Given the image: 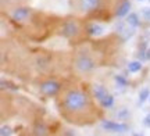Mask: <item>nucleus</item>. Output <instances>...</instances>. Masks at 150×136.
Wrapping results in <instances>:
<instances>
[{
    "instance_id": "1",
    "label": "nucleus",
    "mask_w": 150,
    "mask_h": 136,
    "mask_svg": "<svg viewBox=\"0 0 150 136\" xmlns=\"http://www.w3.org/2000/svg\"><path fill=\"white\" fill-rule=\"evenodd\" d=\"M63 113L68 118L85 115L92 110L91 97L82 90L70 89L63 96Z\"/></svg>"
},
{
    "instance_id": "2",
    "label": "nucleus",
    "mask_w": 150,
    "mask_h": 136,
    "mask_svg": "<svg viewBox=\"0 0 150 136\" xmlns=\"http://www.w3.org/2000/svg\"><path fill=\"white\" fill-rule=\"evenodd\" d=\"M95 67H96V63L88 53H79L75 57L74 68L79 74H89L91 71L95 70Z\"/></svg>"
},
{
    "instance_id": "3",
    "label": "nucleus",
    "mask_w": 150,
    "mask_h": 136,
    "mask_svg": "<svg viewBox=\"0 0 150 136\" xmlns=\"http://www.w3.org/2000/svg\"><path fill=\"white\" fill-rule=\"evenodd\" d=\"M81 24L78 20H75V18H68V20H65L64 24H63V27H61V35L67 39H75L79 36L81 33Z\"/></svg>"
},
{
    "instance_id": "4",
    "label": "nucleus",
    "mask_w": 150,
    "mask_h": 136,
    "mask_svg": "<svg viewBox=\"0 0 150 136\" xmlns=\"http://www.w3.org/2000/svg\"><path fill=\"white\" fill-rule=\"evenodd\" d=\"M60 89H61V85L53 79H49V81H45L40 83V93L45 96H49V97L56 96L60 92Z\"/></svg>"
},
{
    "instance_id": "5",
    "label": "nucleus",
    "mask_w": 150,
    "mask_h": 136,
    "mask_svg": "<svg viewBox=\"0 0 150 136\" xmlns=\"http://www.w3.org/2000/svg\"><path fill=\"white\" fill-rule=\"evenodd\" d=\"M102 128L104 131L114 132V133H124L129 129V126L127 124H117L112 121H102Z\"/></svg>"
},
{
    "instance_id": "6",
    "label": "nucleus",
    "mask_w": 150,
    "mask_h": 136,
    "mask_svg": "<svg viewBox=\"0 0 150 136\" xmlns=\"http://www.w3.org/2000/svg\"><path fill=\"white\" fill-rule=\"evenodd\" d=\"M31 14H32V10L29 7H16L14 10L11 11V17L17 22H24L29 20Z\"/></svg>"
},
{
    "instance_id": "7",
    "label": "nucleus",
    "mask_w": 150,
    "mask_h": 136,
    "mask_svg": "<svg viewBox=\"0 0 150 136\" xmlns=\"http://www.w3.org/2000/svg\"><path fill=\"white\" fill-rule=\"evenodd\" d=\"M102 4V0H78V7L83 13H91L97 10Z\"/></svg>"
},
{
    "instance_id": "8",
    "label": "nucleus",
    "mask_w": 150,
    "mask_h": 136,
    "mask_svg": "<svg viewBox=\"0 0 150 136\" xmlns=\"http://www.w3.org/2000/svg\"><path fill=\"white\" fill-rule=\"evenodd\" d=\"M129 8H131V1H129V0H122V1L117 6L115 16L117 17H125L129 13Z\"/></svg>"
},
{
    "instance_id": "9",
    "label": "nucleus",
    "mask_w": 150,
    "mask_h": 136,
    "mask_svg": "<svg viewBox=\"0 0 150 136\" xmlns=\"http://www.w3.org/2000/svg\"><path fill=\"white\" fill-rule=\"evenodd\" d=\"M93 94H95V97H96L99 101H102L103 99L108 94V92L104 86H102V85H96V86L93 87Z\"/></svg>"
},
{
    "instance_id": "10",
    "label": "nucleus",
    "mask_w": 150,
    "mask_h": 136,
    "mask_svg": "<svg viewBox=\"0 0 150 136\" xmlns=\"http://www.w3.org/2000/svg\"><path fill=\"white\" fill-rule=\"evenodd\" d=\"M103 31H104V28L102 25H97V24H92L88 27V33L89 35H93V36H99V35H102Z\"/></svg>"
},
{
    "instance_id": "11",
    "label": "nucleus",
    "mask_w": 150,
    "mask_h": 136,
    "mask_svg": "<svg viewBox=\"0 0 150 136\" xmlns=\"http://www.w3.org/2000/svg\"><path fill=\"white\" fill-rule=\"evenodd\" d=\"M127 24L132 28L138 27V25H139V17H138V14H135V13L129 14V16L127 17Z\"/></svg>"
},
{
    "instance_id": "12",
    "label": "nucleus",
    "mask_w": 150,
    "mask_h": 136,
    "mask_svg": "<svg viewBox=\"0 0 150 136\" xmlns=\"http://www.w3.org/2000/svg\"><path fill=\"white\" fill-rule=\"evenodd\" d=\"M100 104H102L104 109H111L112 104H114V97H112L111 94H107V96L100 101Z\"/></svg>"
},
{
    "instance_id": "13",
    "label": "nucleus",
    "mask_w": 150,
    "mask_h": 136,
    "mask_svg": "<svg viewBox=\"0 0 150 136\" xmlns=\"http://www.w3.org/2000/svg\"><path fill=\"white\" fill-rule=\"evenodd\" d=\"M142 70V63L140 61H131L128 64V71L129 72H138Z\"/></svg>"
},
{
    "instance_id": "14",
    "label": "nucleus",
    "mask_w": 150,
    "mask_h": 136,
    "mask_svg": "<svg viewBox=\"0 0 150 136\" xmlns=\"http://www.w3.org/2000/svg\"><path fill=\"white\" fill-rule=\"evenodd\" d=\"M149 97H150V90L147 89V87H146V89H143V90L139 93V103H140V104L145 103V101H146V100H147Z\"/></svg>"
},
{
    "instance_id": "15",
    "label": "nucleus",
    "mask_w": 150,
    "mask_h": 136,
    "mask_svg": "<svg viewBox=\"0 0 150 136\" xmlns=\"http://www.w3.org/2000/svg\"><path fill=\"white\" fill-rule=\"evenodd\" d=\"M33 133H35V135H46V133H47V129H46V126H45V125L35 126Z\"/></svg>"
},
{
    "instance_id": "16",
    "label": "nucleus",
    "mask_w": 150,
    "mask_h": 136,
    "mask_svg": "<svg viewBox=\"0 0 150 136\" xmlns=\"http://www.w3.org/2000/svg\"><path fill=\"white\" fill-rule=\"evenodd\" d=\"M115 82H117L120 86H127V79L122 75H117L115 76Z\"/></svg>"
},
{
    "instance_id": "17",
    "label": "nucleus",
    "mask_w": 150,
    "mask_h": 136,
    "mask_svg": "<svg viewBox=\"0 0 150 136\" xmlns=\"http://www.w3.org/2000/svg\"><path fill=\"white\" fill-rule=\"evenodd\" d=\"M0 135H1V136L11 135V129L8 128V126H1V129H0Z\"/></svg>"
},
{
    "instance_id": "18",
    "label": "nucleus",
    "mask_w": 150,
    "mask_h": 136,
    "mask_svg": "<svg viewBox=\"0 0 150 136\" xmlns=\"http://www.w3.org/2000/svg\"><path fill=\"white\" fill-rule=\"evenodd\" d=\"M1 1H3V4H6V3L7 4H16V3H20L21 0H1Z\"/></svg>"
},
{
    "instance_id": "19",
    "label": "nucleus",
    "mask_w": 150,
    "mask_h": 136,
    "mask_svg": "<svg viewBox=\"0 0 150 136\" xmlns=\"http://www.w3.org/2000/svg\"><path fill=\"white\" fill-rule=\"evenodd\" d=\"M143 124H145L146 126H150V114H149V115H146L145 121H143Z\"/></svg>"
},
{
    "instance_id": "20",
    "label": "nucleus",
    "mask_w": 150,
    "mask_h": 136,
    "mask_svg": "<svg viewBox=\"0 0 150 136\" xmlns=\"http://www.w3.org/2000/svg\"><path fill=\"white\" fill-rule=\"evenodd\" d=\"M143 14H145L146 20H149V21H150V8H147V10L143 11Z\"/></svg>"
},
{
    "instance_id": "21",
    "label": "nucleus",
    "mask_w": 150,
    "mask_h": 136,
    "mask_svg": "<svg viewBox=\"0 0 150 136\" xmlns=\"http://www.w3.org/2000/svg\"><path fill=\"white\" fill-rule=\"evenodd\" d=\"M146 58H147V60H150V49L147 50V54H146Z\"/></svg>"
},
{
    "instance_id": "22",
    "label": "nucleus",
    "mask_w": 150,
    "mask_h": 136,
    "mask_svg": "<svg viewBox=\"0 0 150 136\" xmlns=\"http://www.w3.org/2000/svg\"><path fill=\"white\" fill-rule=\"evenodd\" d=\"M140 1H142V0H140Z\"/></svg>"
}]
</instances>
